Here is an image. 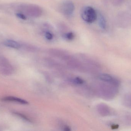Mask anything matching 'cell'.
<instances>
[{"mask_svg": "<svg viewBox=\"0 0 131 131\" xmlns=\"http://www.w3.org/2000/svg\"><path fill=\"white\" fill-rule=\"evenodd\" d=\"M14 72V68L6 58L0 57V73L5 75H10Z\"/></svg>", "mask_w": 131, "mask_h": 131, "instance_id": "2", "label": "cell"}, {"mask_svg": "<svg viewBox=\"0 0 131 131\" xmlns=\"http://www.w3.org/2000/svg\"><path fill=\"white\" fill-rule=\"evenodd\" d=\"M61 10L66 15H71L74 11V5L71 1H67L63 3Z\"/></svg>", "mask_w": 131, "mask_h": 131, "instance_id": "4", "label": "cell"}, {"mask_svg": "<svg viewBox=\"0 0 131 131\" xmlns=\"http://www.w3.org/2000/svg\"><path fill=\"white\" fill-rule=\"evenodd\" d=\"M74 82L78 84H81L84 83V81L79 77H76L74 79Z\"/></svg>", "mask_w": 131, "mask_h": 131, "instance_id": "10", "label": "cell"}, {"mask_svg": "<svg viewBox=\"0 0 131 131\" xmlns=\"http://www.w3.org/2000/svg\"><path fill=\"white\" fill-rule=\"evenodd\" d=\"M1 100L3 102H16V103H19L22 104H27L28 103V102L25 100L16 97H12V96L4 97L2 98Z\"/></svg>", "mask_w": 131, "mask_h": 131, "instance_id": "5", "label": "cell"}, {"mask_svg": "<svg viewBox=\"0 0 131 131\" xmlns=\"http://www.w3.org/2000/svg\"><path fill=\"white\" fill-rule=\"evenodd\" d=\"M99 24L102 28H105V22L104 19V18L102 17H101L99 19Z\"/></svg>", "mask_w": 131, "mask_h": 131, "instance_id": "9", "label": "cell"}, {"mask_svg": "<svg viewBox=\"0 0 131 131\" xmlns=\"http://www.w3.org/2000/svg\"><path fill=\"white\" fill-rule=\"evenodd\" d=\"M65 37L68 40H72L74 38V35L72 33H69L66 34Z\"/></svg>", "mask_w": 131, "mask_h": 131, "instance_id": "11", "label": "cell"}, {"mask_svg": "<svg viewBox=\"0 0 131 131\" xmlns=\"http://www.w3.org/2000/svg\"><path fill=\"white\" fill-rule=\"evenodd\" d=\"M13 113L15 115H17V116H18V117H20L21 118H22V119L27 121L29 122H31L29 118H28V117H27V116H25V115L23 114L19 113V112H13Z\"/></svg>", "mask_w": 131, "mask_h": 131, "instance_id": "8", "label": "cell"}, {"mask_svg": "<svg viewBox=\"0 0 131 131\" xmlns=\"http://www.w3.org/2000/svg\"><path fill=\"white\" fill-rule=\"evenodd\" d=\"M81 16L85 21L88 23H92L96 20L97 14L92 7H87L82 10Z\"/></svg>", "mask_w": 131, "mask_h": 131, "instance_id": "1", "label": "cell"}, {"mask_svg": "<svg viewBox=\"0 0 131 131\" xmlns=\"http://www.w3.org/2000/svg\"><path fill=\"white\" fill-rule=\"evenodd\" d=\"M4 44L8 47L15 49H18L21 47V45L20 43L16 41L12 40H6L4 42Z\"/></svg>", "mask_w": 131, "mask_h": 131, "instance_id": "7", "label": "cell"}, {"mask_svg": "<svg viewBox=\"0 0 131 131\" xmlns=\"http://www.w3.org/2000/svg\"><path fill=\"white\" fill-rule=\"evenodd\" d=\"M17 15L19 18H21V19H25L26 18V17L23 14H21V13H18H18Z\"/></svg>", "mask_w": 131, "mask_h": 131, "instance_id": "13", "label": "cell"}, {"mask_svg": "<svg viewBox=\"0 0 131 131\" xmlns=\"http://www.w3.org/2000/svg\"><path fill=\"white\" fill-rule=\"evenodd\" d=\"M46 37L48 40H51L53 38V35L50 32H47L46 34Z\"/></svg>", "mask_w": 131, "mask_h": 131, "instance_id": "12", "label": "cell"}, {"mask_svg": "<svg viewBox=\"0 0 131 131\" xmlns=\"http://www.w3.org/2000/svg\"><path fill=\"white\" fill-rule=\"evenodd\" d=\"M100 78L101 80L103 81L108 82L115 85H117L118 84V81L117 80L114 78L111 75L107 74H103L101 75L100 76Z\"/></svg>", "mask_w": 131, "mask_h": 131, "instance_id": "6", "label": "cell"}, {"mask_svg": "<svg viewBox=\"0 0 131 131\" xmlns=\"http://www.w3.org/2000/svg\"><path fill=\"white\" fill-rule=\"evenodd\" d=\"M64 130L65 131H70V128H69V127H66L65 128H64Z\"/></svg>", "mask_w": 131, "mask_h": 131, "instance_id": "14", "label": "cell"}, {"mask_svg": "<svg viewBox=\"0 0 131 131\" xmlns=\"http://www.w3.org/2000/svg\"><path fill=\"white\" fill-rule=\"evenodd\" d=\"M20 9L28 15L31 17H38L41 13L39 7L31 5H22L20 6Z\"/></svg>", "mask_w": 131, "mask_h": 131, "instance_id": "3", "label": "cell"}]
</instances>
